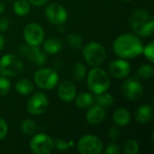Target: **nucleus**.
<instances>
[{"mask_svg":"<svg viewBox=\"0 0 154 154\" xmlns=\"http://www.w3.org/2000/svg\"><path fill=\"white\" fill-rule=\"evenodd\" d=\"M5 5L2 2H0V14H2L5 11Z\"/></svg>","mask_w":154,"mask_h":154,"instance_id":"obj_39","label":"nucleus"},{"mask_svg":"<svg viewBox=\"0 0 154 154\" xmlns=\"http://www.w3.org/2000/svg\"><path fill=\"white\" fill-rule=\"evenodd\" d=\"M53 146H54V148H56L57 150L61 151V152L67 151L70 147L69 142H66L62 139H55L53 141Z\"/></svg>","mask_w":154,"mask_h":154,"instance_id":"obj_31","label":"nucleus"},{"mask_svg":"<svg viewBox=\"0 0 154 154\" xmlns=\"http://www.w3.org/2000/svg\"><path fill=\"white\" fill-rule=\"evenodd\" d=\"M11 90V83L7 77L0 75V96H5Z\"/></svg>","mask_w":154,"mask_h":154,"instance_id":"obj_29","label":"nucleus"},{"mask_svg":"<svg viewBox=\"0 0 154 154\" xmlns=\"http://www.w3.org/2000/svg\"><path fill=\"white\" fill-rule=\"evenodd\" d=\"M122 93L130 101H138L143 97V87L136 78H128L122 84Z\"/></svg>","mask_w":154,"mask_h":154,"instance_id":"obj_9","label":"nucleus"},{"mask_svg":"<svg viewBox=\"0 0 154 154\" xmlns=\"http://www.w3.org/2000/svg\"><path fill=\"white\" fill-rule=\"evenodd\" d=\"M120 152H121V150H120L119 144L113 143L106 147V149L105 150L104 152L106 154H118L120 153Z\"/></svg>","mask_w":154,"mask_h":154,"instance_id":"obj_33","label":"nucleus"},{"mask_svg":"<svg viewBox=\"0 0 154 154\" xmlns=\"http://www.w3.org/2000/svg\"><path fill=\"white\" fill-rule=\"evenodd\" d=\"M109 74L119 79H125L131 73V65L125 59H116L113 60L108 65Z\"/></svg>","mask_w":154,"mask_h":154,"instance_id":"obj_14","label":"nucleus"},{"mask_svg":"<svg viewBox=\"0 0 154 154\" xmlns=\"http://www.w3.org/2000/svg\"><path fill=\"white\" fill-rule=\"evenodd\" d=\"M14 12L19 16H23L29 14L31 10V4L28 0H16L14 4Z\"/></svg>","mask_w":154,"mask_h":154,"instance_id":"obj_23","label":"nucleus"},{"mask_svg":"<svg viewBox=\"0 0 154 154\" xmlns=\"http://www.w3.org/2000/svg\"><path fill=\"white\" fill-rule=\"evenodd\" d=\"M20 55L25 58L28 61L36 66H43L47 62V56L38 46L32 45H21L18 49Z\"/></svg>","mask_w":154,"mask_h":154,"instance_id":"obj_8","label":"nucleus"},{"mask_svg":"<svg viewBox=\"0 0 154 154\" xmlns=\"http://www.w3.org/2000/svg\"><path fill=\"white\" fill-rule=\"evenodd\" d=\"M52 66H53V69H55V70L61 69V67H62V62H61V60H59V59L55 60L52 62Z\"/></svg>","mask_w":154,"mask_h":154,"instance_id":"obj_37","label":"nucleus"},{"mask_svg":"<svg viewBox=\"0 0 154 154\" xmlns=\"http://www.w3.org/2000/svg\"><path fill=\"white\" fill-rule=\"evenodd\" d=\"M57 94H58V97L62 101L70 102L74 100L77 95L76 86L71 81L64 80L61 83H60L58 89H57Z\"/></svg>","mask_w":154,"mask_h":154,"instance_id":"obj_15","label":"nucleus"},{"mask_svg":"<svg viewBox=\"0 0 154 154\" xmlns=\"http://www.w3.org/2000/svg\"><path fill=\"white\" fill-rule=\"evenodd\" d=\"M45 15L51 23L57 26H61L68 19L67 10L57 3H51L46 6Z\"/></svg>","mask_w":154,"mask_h":154,"instance_id":"obj_12","label":"nucleus"},{"mask_svg":"<svg viewBox=\"0 0 154 154\" xmlns=\"http://www.w3.org/2000/svg\"><path fill=\"white\" fill-rule=\"evenodd\" d=\"M113 50L117 57L131 60L143 54V44L136 34L124 33L115 40Z\"/></svg>","mask_w":154,"mask_h":154,"instance_id":"obj_1","label":"nucleus"},{"mask_svg":"<svg viewBox=\"0 0 154 154\" xmlns=\"http://www.w3.org/2000/svg\"><path fill=\"white\" fill-rule=\"evenodd\" d=\"M87 84L92 93L98 95L106 92L110 88V77L103 69L93 67L87 74Z\"/></svg>","mask_w":154,"mask_h":154,"instance_id":"obj_3","label":"nucleus"},{"mask_svg":"<svg viewBox=\"0 0 154 154\" xmlns=\"http://www.w3.org/2000/svg\"><path fill=\"white\" fill-rule=\"evenodd\" d=\"M4 46H5V38H4L3 35L0 33V51L3 50Z\"/></svg>","mask_w":154,"mask_h":154,"instance_id":"obj_38","label":"nucleus"},{"mask_svg":"<svg viewBox=\"0 0 154 154\" xmlns=\"http://www.w3.org/2000/svg\"><path fill=\"white\" fill-rule=\"evenodd\" d=\"M49 106V99L42 92L35 93L27 103V111L32 116H40L43 114Z\"/></svg>","mask_w":154,"mask_h":154,"instance_id":"obj_13","label":"nucleus"},{"mask_svg":"<svg viewBox=\"0 0 154 154\" xmlns=\"http://www.w3.org/2000/svg\"><path fill=\"white\" fill-rule=\"evenodd\" d=\"M8 132V127H7V124L5 123V121L0 116V141L3 140Z\"/></svg>","mask_w":154,"mask_h":154,"instance_id":"obj_34","label":"nucleus"},{"mask_svg":"<svg viewBox=\"0 0 154 154\" xmlns=\"http://www.w3.org/2000/svg\"><path fill=\"white\" fill-rule=\"evenodd\" d=\"M30 149L35 154H50L54 149L53 140L45 134H35L30 142Z\"/></svg>","mask_w":154,"mask_h":154,"instance_id":"obj_10","label":"nucleus"},{"mask_svg":"<svg viewBox=\"0 0 154 154\" xmlns=\"http://www.w3.org/2000/svg\"><path fill=\"white\" fill-rule=\"evenodd\" d=\"M82 53L85 60L91 67H99L104 63L106 58V49L102 44L97 42H88L84 46Z\"/></svg>","mask_w":154,"mask_h":154,"instance_id":"obj_4","label":"nucleus"},{"mask_svg":"<svg viewBox=\"0 0 154 154\" xmlns=\"http://www.w3.org/2000/svg\"><path fill=\"white\" fill-rule=\"evenodd\" d=\"M75 105L79 109H88L95 104V97L88 92H81L75 97Z\"/></svg>","mask_w":154,"mask_h":154,"instance_id":"obj_19","label":"nucleus"},{"mask_svg":"<svg viewBox=\"0 0 154 154\" xmlns=\"http://www.w3.org/2000/svg\"><path fill=\"white\" fill-rule=\"evenodd\" d=\"M120 130L117 126H112L107 132V136L112 141H117L120 138Z\"/></svg>","mask_w":154,"mask_h":154,"instance_id":"obj_32","label":"nucleus"},{"mask_svg":"<svg viewBox=\"0 0 154 154\" xmlns=\"http://www.w3.org/2000/svg\"><path fill=\"white\" fill-rule=\"evenodd\" d=\"M86 114V121L91 125H97L101 124L106 118V110L104 107L98 105H93L88 108Z\"/></svg>","mask_w":154,"mask_h":154,"instance_id":"obj_16","label":"nucleus"},{"mask_svg":"<svg viewBox=\"0 0 154 154\" xmlns=\"http://www.w3.org/2000/svg\"><path fill=\"white\" fill-rule=\"evenodd\" d=\"M153 117V109L148 104L141 105L135 111L134 118L139 124H147Z\"/></svg>","mask_w":154,"mask_h":154,"instance_id":"obj_17","label":"nucleus"},{"mask_svg":"<svg viewBox=\"0 0 154 154\" xmlns=\"http://www.w3.org/2000/svg\"><path fill=\"white\" fill-rule=\"evenodd\" d=\"M87 67L83 63L78 62L74 65L72 69V77L74 79L81 81L87 77Z\"/></svg>","mask_w":154,"mask_h":154,"instance_id":"obj_24","label":"nucleus"},{"mask_svg":"<svg viewBox=\"0 0 154 154\" xmlns=\"http://www.w3.org/2000/svg\"><path fill=\"white\" fill-rule=\"evenodd\" d=\"M122 1H125V2H129V1H132V0H122Z\"/></svg>","mask_w":154,"mask_h":154,"instance_id":"obj_40","label":"nucleus"},{"mask_svg":"<svg viewBox=\"0 0 154 154\" xmlns=\"http://www.w3.org/2000/svg\"><path fill=\"white\" fill-rule=\"evenodd\" d=\"M42 48L45 53L54 55L59 53L62 50L63 42L58 37H51L42 42Z\"/></svg>","mask_w":154,"mask_h":154,"instance_id":"obj_18","label":"nucleus"},{"mask_svg":"<svg viewBox=\"0 0 154 154\" xmlns=\"http://www.w3.org/2000/svg\"><path fill=\"white\" fill-rule=\"evenodd\" d=\"M137 75L139 78L143 79H152L154 75V69L152 65L144 64L141 66L137 70Z\"/></svg>","mask_w":154,"mask_h":154,"instance_id":"obj_26","label":"nucleus"},{"mask_svg":"<svg viewBox=\"0 0 154 154\" xmlns=\"http://www.w3.org/2000/svg\"><path fill=\"white\" fill-rule=\"evenodd\" d=\"M67 42L72 49H80L83 44V39L80 35L76 33H69L67 35Z\"/></svg>","mask_w":154,"mask_h":154,"instance_id":"obj_27","label":"nucleus"},{"mask_svg":"<svg viewBox=\"0 0 154 154\" xmlns=\"http://www.w3.org/2000/svg\"><path fill=\"white\" fill-rule=\"evenodd\" d=\"M77 148L81 154H99L103 151L104 143L99 137L88 134L79 139Z\"/></svg>","mask_w":154,"mask_h":154,"instance_id":"obj_7","label":"nucleus"},{"mask_svg":"<svg viewBox=\"0 0 154 154\" xmlns=\"http://www.w3.org/2000/svg\"><path fill=\"white\" fill-rule=\"evenodd\" d=\"M37 130L36 123L32 119H25L21 124V131L26 135H32Z\"/></svg>","mask_w":154,"mask_h":154,"instance_id":"obj_25","label":"nucleus"},{"mask_svg":"<svg viewBox=\"0 0 154 154\" xmlns=\"http://www.w3.org/2000/svg\"><path fill=\"white\" fill-rule=\"evenodd\" d=\"M8 1H13V0H8Z\"/></svg>","mask_w":154,"mask_h":154,"instance_id":"obj_41","label":"nucleus"},{"mask_svg":"<svg viewBox=\"0 0 154 154\" xmlns=\"http://www.w3.org/2000/svg\"><path fill=\"white\" fill-rule=\"evenodd\" d=\"M113 120L118 126H126L131 121V114L128 109L120 107L114 112Z\"/></svg>","mask_w":154,"mask_h":154,"instance_id":"obj_20","label":"nucleus"},{"mask_svg":"<svg viewBox=\"0 0 154 154\" xmlns=\"http://www.w3.org/2000/svg\"><path fill=\"white\" fill-rule=\"evenodd\" d=\"M114 102H115V98H114L113 95L107 93V91L98 94V95H96V97H95V103H97V105H98L104 108L112 106Z\"/></svg>","mask_w":154,"mask_h":154,"instance_id":"obj_22","label":"nucleus"},{"mask_svg":"<svg viewBox=\"0 0 154 154\" xmlns=\"http://www.w3.org/2000/svg\"><path fill=\"white\" fill-rule=\"evenodd\" d=\"M10 22L6 17H1L0 18V32H4L8 30Z\"/></svg>","mask_w":154,"mask_h":154,"instance_id":"obj_35","label":"nucleus"},{"mask_svg":"<svg viewBox=\"0 0 154 154\" xmlns=\"http://www.w3.org/2000/svg\"><path fill=\"white\" fill-rule=\"evenodd\" d=\"M23 71V62L15 54L7 53L0 58V74L5 77H16Z\"/></svg>","mask_w":154,"mask_h":154,"instance_id":"obj_5","label":"nucleus"},{"mask_svg":"<svg viewBox=\"0 0 154 154\" xmlns=\"http://www.w3.org/2000/svg\"><path fill=\"white\" fill-rule=\"evenodd\" d=\"M23 37L27 44L39 46L44 41L45 33L42 27L37 23H29L23 30Z\"/></svg>","mask_w":154,"mask_h":154,"instance_id":"obj_11","label":"nucleus"},{"mask_svg":"<svg viewBox=\"0 0 154 154\" xmlns=\"http://www.w3.org/2000/svg\"><path fill=\"white\" fill-rule=\"evenodd\" d=\"M143 53L144 54L145 58L151 62H154V42L152 41L151 42H149L145 47L143 46Z\"/></svg>","mask_w":154,"mask_h":154,"instance_id":"obj_30","label":"nucleus"},{"mask_svg":"<svg viewBox=\"0 0 154 154\" xmlns=\"http://www.w3.org/2000/svg\"><path fill=\"white\" fill-rule=\"evenodd\" d=\"M140 146L136 140L129 139L125 142L124 145V152L125 154H137L139 152Z\"/></svg>","mask_w":154,"mask_h":154,"instance_id":"obj_28","label":"nucleus"},{"mask_svg":"<svg viewBox=\"0 0 154 154\" xmlns=\"http://www.w3.org/2000/svg\"><path fill=\"white\" fill-rule=\"evenodd\" d=\"M15 89L20 95H29L33 90L32 83L27 79H19L15 84Z\"/></svg>","mask_w":154,"mask_h":154,"instance_id":"obj_21","label":"nucleus"},{"mask_svg":"<svg viewBox=\"0 0 154 154\" xmlns=\"http://www.w3.org/2000/svg\"><path fill=\"white\" fill-rule=\"evenodd\" d=\"M29 3L34 6H42L44 5H46V3L49 0H28Z\"/></svg>","mask_w":154,"mask_h":154,"instance_id":"obj_36","label":"nucleus"},{"mask_svg":"<svg viewBox=\"0 0 154 154\" xmlns=\"http://www.w3.org/2000/svg\"><path fill=\"white\" fill-rule=\"evenodd\" d=\"M34 83L42 89H52L59 82L57 71L50 68H42L35 71L33 75Z\"/></svg>","mask_w":154,"mask_h":154,"instance_id":"obj_6","label":"nucleus"},{"mask_svg":"<svg viewBox=\"0 0 154 154\" xmlns=\"http://www.w3.org/2000/svg\"><path fill=\"white\" fill-rule=\"evenodd\" d=\"M131 27L137 36L149 37L153 34L154 19L152 15L145 9L134 10L130 17Z\"/></svg>","mask_w":154,"mask_h":154,"instance_id":"obj_2","label":"nucleus"}]
</instances>
